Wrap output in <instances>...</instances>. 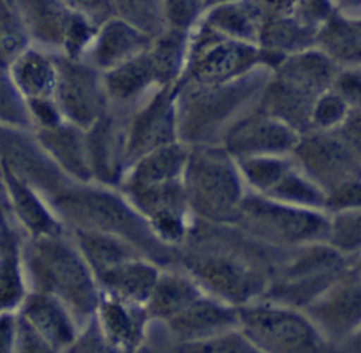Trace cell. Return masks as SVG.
<instances>
[{"mask_svg":"<svg viewBox=\"0 0 361 353\" xmlns=\"http://www.w3.org/2000/svg\"><path fill=\"white\" fill-rule=\"evenodd\" d=\"M334 2L336 5V8L340 11L357 8V6L361 5V0H334Z\"/></svg>","mask_w":361,"mask_h":353,"instance_id":"45","label":"cell"},{"mask_svg":"<svg viewBox=\"0 0 361 353\" xmlns=\"http://www.w3.org/2000/svg\"><path fill=\"white\" fill-rule=\"evenodd\" d=\"M104 86L109 99L131 101L152 86H159L157 72L149 49L103 73Z\"/></svg>","mask_w":361,"mask_h":353,"instance_id":"21","label":"cell"},{"mask_svg":"<svg viewBox=\"0 0 361 353\" xmlns=\"http://www.w3.org/2000/svg\"><path fill=\"white\" fill-rule=\"evenodd\" d=\"M207 11L206 0H162L165 27L192 32Z\"/></svg>","mask_w":361,"mask_h":353,"instance_id":"37","label":"cell"},{"mask_svg":"<svg viewBox=\"0 0 361 353\" xmlns=\"http://www.w3.org/2000/svg\"><path fill=\"white\" fill-rule=\"evenodd\" d=\"M6 175V184L11 192L14 207L19 213L20 220H24L25 226L39 235H54L58 230L56 223L51 220L50 215L45 212V209L35 194L30 192L25 185L19 182V179L14 178L10 171Z\"/></svg>","mask_w":361,"mask_h":353,"instance_id":"30","label":"cell"},{"mask_svg":"<svg viewBox=\"0 0 361 353\" xmlns=\"http://www.w3.org/2000/svg\"><path fill=\"white\" fill-rule=\"evenodd\" d=\"M265 197L285 202V204L305 209H326V192L316 185L310 178L300 176L293 168L285 175Z\"/></svg>","mask_w":361,"mask_h":353,"instance_id":"28","label":"cell"},{"mask_svg":"<svg viewBox=\"0 0 361 353\" xmlns=\"http://www.w3.org/2000/svg\"><path fill=\"white\" fill-rule=\"evenodd\" d=\"M326 209L332 212L349 209H361V181L352 179L349 182H344L334 192H330L326 198Z\"/></svg>","mask_w":361,"mask_h":353,"instance_id":"41","label":"cell"},{"mask_svg":"<svg viewBox=\"0 0 361 353\" xmlns=\"http://www.w3.org/2000/svg\"><path fill=\"white\" fill-rule=\"evenodd\" d=\"M332 89L349 104L350 111L361 109V66L340 67Z\"/></svg>","mask_w":361,"mask_h":353,"instance_id":"39","label":"cell"},{"mask_svg":"<svg viewBox=\"0 0 361 353\" xmlns=\"http://www.w3.org/2000/svg\"><path fill=\"white\" fill-rule=\"evenodd\" d=\"M228 2H235V0H206V6L207 10L212 8L215 5H221V4H228Z\"/></svg>","mask_w":361,"mask_h":353,"instance_id":"46","label":"cell"},{"mask_svg":"<svg viewBox=\"0 0 361 353\" xmlns=\"http://www.w3.org/2000/svg\"><path fill=\"white\" fill-rule=\"evenodd\" d=\"M262 69L265 67L224 85L176 82L178 126H183V131L189 134L187 139H197L200 134L234 116L237 109L245 106L254 97H260L268 80L262 77Z\"/></svg>","mask_w":361,"mask_h":353,"instance_id":"4","label":"cell"},{"mask_svg":"<svg viewBox=\"0 0 361 353\" xmlns=\"http://www.w3.org/2000/svg\"><path fill=\"white\" fill-rule=\"evenodd\" d=\"M350 114L349 104L332 87L322 92L314 101L312 126L318 131H332L340 128ZM312 130V131H313Z\"/></svg>","mask_w":361,"mask_h":353,"instance_id":"36","label":"cell"},{"mask_svg":"<svg viewBox=\"0 0 361 353\" xmlns=\"http://www.w3.org/2000/svg\"><path fill=\"white\" fill-rule=\"evenodd\" d=\"M201 20L232 39L257 44L262 19L250 0L215 5Z\"/></svg>","mask_w":361,"mask_h":353,"instance_id":"23","label":"cell"},{"mask_svg":"<svg viewBox=\"0 0 361 353\" xmlns=\"http://www.w3.org/2000/svg\"><path fill=\"white\" fill-rule=\"evenodd\" d=\"M262 20L293 14L298 0H250Z\"/></svg>","mask_w":361,"mask_h":353,"instance_id":"43","label":"cell"},{"mask_svg":"<svg viewBox=\"0 0 361 353\" xmlns=\"http://www.w3.org/2000/svg\"><path fill=\"white\" fill-rule=\"evenodd\" d=\"M318 97L299 82L281 73L269 72L267 85L257 100V108L302 136L313 130L312 114Z\"/></svg>","mask_w":361,"mask_h":353,"instance_id":"15","label":"cell"},{"mask_svg":"<svg viewBox=\"0 0 361 353\" xmlns=\"http://www.w3.org/2000/svg\"><path fill=\"white\" fill-rule=\"evenodd\" d=\"M14 321L11 316H0V352H8L13 345Z\"/></svg>","mask_w":361,"mask_h":353,"instance_id":"44","label":"cell"},{"mask_svg":"<svg viewBox=\"0 0 361 353\" xmlns=\"http://www.w3.org/2000/svg\"><path fill=\"white\" fill-rule=\"evenodd\" d=\"M238 327L259 350L316 352L326 344L310 318L269 300L238 308Z\"/></svg>","mask_w":361,"mask_h":353,"instance_id":"5","label":"cell"},{"mask_svg":"<svg viewBox=\"0 0 361 353\" xmlns=\"http://www.w3.org/2000/svg\"><path fill=\"white\" fill-rule=\"evenodd\" d=\"M66 2L97 25L118 14L116 0H66Z\"/></svg>","mask_w":361,"mask_h":353,"instance_id":"42","label":"cell"},{"mask_svg":"<svg viewBox=\"0 0 361 353\" xmlns=\"http://www.w3.org/2000/svg\"><path fill=\"white\" fill-rule=\"evenodd\" d=\"M237 223L246 234L273 247L327 242L330 221L319 210L296 207L263 197L243 198Z\"/></svg>","mask_w":361,"mask_h":353,"instance_id":"2","label":"cell"},{"mask_svg":"<svg viewBox=\"0 0 361 353\" xmlns=\"http://www.w3.org/2000/svg\"><path fill=\"white\" fill-rule=\"evenodd\" d=\"M58 86L55 100L61 114L77 126H94L106 111L109 95L99 69L82 59L56 58Z\"/></svg>","mask_w":361,"mask_h":353,"instance_id":"8","label":"cell"},{"mask_svg":"<svg viewBox=\"0 0 361 353\" xmlns=\"http://www.w3.org/2000/svg\"><path fill=\"white\" fill-rule=\"evenodd\" d=\"M24 316L51 347L66 345L73 340L72 322L54 297L33 296L25 305Z\"/></svg>","mask_w":361,"mask_h":353,"instance_id":"25","label":"cell"},{"mask_svg":"<svg viewBox=\"0 0 361 353\" xmlns=\"http://www.w3.org/2000/svg\"><path fill=\"white\" fill-rule=\"evenodd\" d=\"M81 244L89 260L100 273L118 265V263L135 259V254L130 247L104 235L81 234Z\"/></svg>","mask_w":361,"mask_h":353,"instance_id":"34","label":"cell"},{"mask_svg":"<svg viewBox=\"0 0 361 353\" xmlns=\"http://www.w3.org/2000/svg\"><path fill=\"white\" fill-rule=\"evenodd\" d=\"M22 285L18 268V254L13 240H6L0 249V308H8L19 302Z\"/></svg>","mask_w":361,"mask_h":353,"instance_id":"35","label":"cell"},{"mask_svg":"<svg viewBox=\"0 0 361 353\" xmlns=\"http://www.w3.org/2000/svg\"><path fill=\"white\" fill-rule=\"evenodd\" d=\"M100 275L112 295L130 304L148 302L159 279L156 268L135 259L104 269Z\"/></svg>","mask_w":361,"mask_h":353,"instance_id":"22","label":"cell"},{"mask_svg":"<svg viewBox=\"0 0 361 353\" xmlns=\"http://www.w3.org/2000/svg\"><path fill=\"white\" fill-rule=\"evenodd\" d=\"M340 66L318 47H312L288 55L273 72L281 73L299 85L310 89L316 95L329 91L334 85Z\"/></svg>","mask_w":361,"mask_h":353,"instance_id":"20","label":"cell"},{"mask_svg":"<svg viewBox=\"0 0 361 353\" xmlns=\"http://www.w3.org/2000/svg\"><path fill=\"white\" fill-rule=\"evenodd\" d=\"M30 41L63 50L78 59L86 54L97 33V24L75 11L66 0H11Z\"/></svg>","mask_w":361,"mask_h":353,"instance_id":"6","label":"cell"},{"mask_svg":"<svg viewBox=\"0 0 361 353\" xmlns=\"http://www.w3.org/2000/svg\"><path fill=\"white\" fill-rule=\"evenodd\" d=\"M0 120L8 123H27L28 120L27 101L8 75H0Z\"/></svg>","mask_w":361,"mask_h":353,"instance_id":"38","label":"cell"},{"mask_svg":"<svg viewBox=\"0 0 361 353\" xmlns=\"http://www.w3.org/2000/svg\"><path fill=\"white\" fill-rule=\"evenodd\" d=\"M238 168L254 189L265 194L291 170V162L276 156H251L238 159Z\"/></svg>","mask_w":361,"mask_h":353,"instance_id":"31","label":"cell"},{"mask_svg":"<svg viewBox=\"0 0 361 353\" xmlns=\"http://www.w3.org/2000/svg\"><path fill=\"white\" fill-rule=\"evenodd\" d=\"M178 132V87L164 86L147 106L135 116L130 140L128 157H142L153 149L173 144Z\"/></svg>","mask_w":361,"mask_h":353,"instance_id":"13","label":"cell"},{"mask_svg":"<svg viewBox=\"0 0 361 353\" xmlns=\"http://www.w3.org/2000/svg\"><path fill=\"white\" fill-rule=\"evenodd\" d=\"M197 285L183 275L169 274L157 279L153 295L148 300V310L153 316L170 319L200 297Z\"/></svg>","mask_w":361,"mask_h":353,"instance_id":"26","label":"cell"},{"mask_svg":"<svg viewBox=\"0 0 361 353\" xmlns=\"http://www.w3.org/2000/svg\"><path fill=\"white\" fill-rule=\"evenodd\" d=\"M300 134L257 106L232 123L226 134V151L238 159L251 156H281L293 153Z\"/></svg>","mask_w":361,"mask_h":353,"instance_id":"12","label":"cell"},{"mask_svg":"<svg viewBox=\"0 0 361 353\" xmlns=\"http://www.w3.org/2000/svg\"><path fill=\"white\" fill-rule=\"evenodd\" d=\"M360 151L343 134L313 130L300 136L293 149L308 178L329 194L344 182L358 178Z\"/></svg>","mask_w":361,"mask_h":353,"instance_id":"7","label":"cell"},{"mask_svg":"<svg viewBox=\"0 0 361 353\" xmlns=\"http://www.w3.org/2000/svg\"><path fill=\"white\" fill-rule=\"evenodd\" d=\"M169 322L178 336L189 342H195L226 333L237 327L238 310L200 296L183 311L170 318Z\"/></svg>","mask_w":361,"mask_h":353,"instance_id":"17","label":"cell"},{"mask_svg":"<svg viewBox=\"0 0 361 353\" xmlns=\"http://www.w3.org/2000/svg\"><path fill=\"white\" fill-rule=\"evenodd\" d=\"M338 8L334 0H298L293 14L304 24L318 28L336 13Z\"/></svg>","mask_w":361,"mask_h":353,"instance_id":"40","label":"cell"},{"mask_svg":"<svg viewBox=\"0 0 361 353\" xmlns=\"http://www.w3.org/2000/svg\"><path fill=\"white\" fill-rule=\"evenodd\" d=\"M260 67H265V63L257 44L232 39L201 20L190 32L185 69L178 82L224 85Z\"/></svg>","mask_w":361,"mask_h":353,"instance_id":"1","label":"cell"},{"mask_svg":"<svg viewBox=\"0 0 361 353\" xmlns=\"http://www.w3.org/2000/svg\"><path fill=\"white\" fill-rule=\"evenodd\" d=\"M42 139L45 145L54 151V154L73 175L86 176V163L82 161L85 147H82L77 132L71 128H63L58 125L54 128H45Z\"/></svg>","mask_w":361,"mask_h":353,"instance_id":"32","label":"cell"},{"mask_svg":"<svg viewBox=\"0 0 361 353\" xmlns=\"http://www.w3.org/2000/svg\"><path fill=\"white\" fill-rule=\"evenodd\" d=\"M327 242L341 254L361 251V209H349L335 212L330 221Z\"/></svg>","mask_w":361,"mask_h":353,"instance_id":"33","label":"cell"},{"mask_svg":"<svg viewBox=\"0 0 361 353\" xmlns=\"http://www.w3.org/2000/svg\"><path fill=\"white\" fill-rule=\"evenodd\" d=\"M33 268L45 291L63 297L77 311H92L97 302L94 283L86 266L71 249L59 243H39L35 249Z\"/></svg>","mask_w":361,"mask_h":353,"instance_id":"10","label":"cell"},{"mask_svg":"<svg viewBox=\"0 0 361 353\" xmlns=\"http://www.w3.org/2000/svg\"><path fill=\"white\" fill-rule=\"evenodd\" d=\"M153 39L154 36L147 33L145 30L116 14L97 28L94 39L86 51L87 63L104 73L144 54L152 47Z\"/></svg>","mask_w":361,"mask_h":353,"instance_id":"14","label":"cell"},{"mask_svg":"<svg viewBox=\"0 0 361 353\" xmlns=\"http://www.w3.org/2000/svg\"><path fill=\"white\" fill-rule=\"evenodd\" d=\"M316 47L340 67L361 66V25L343 11L334 13L318 30Z\"/></svg>","mask_w":361,"mask_h":353,"instance_id":"19","label":"cell"},{"mask_svg":"<svg viewBox=\"0 0 361 353\" xmlns=\"http://www.w3.org/2000/svg\"><path fill=\"white\" fill-rule=\"evenodd\" d=\"M189 151L176 144L153 149L140 157L131 176L130 189L175 181L185 170Z\"/></svg>","mask_w":361,"mask_h":353,"instance_id":"24","label":"cell"},{"mask_svg":"<svg viewBox=\"0 0 361 353\" xmlns=\"http://www.w3.org/2000/svg\"><path fill=\"white\" fill-rule=\"evenodd\" d=\"M61 204L73 218H80L90 226L125 237L156 257L165 255L156 242L154 230L116 197L106 193H80L64 198Z\"/></svg>","mask_w":361,"mask_h":353,"instance_id":"9","label":"cell"},{"mask_svg":"<svg viewBox=\"0 0 361 353\" xmlns=\"http://www.w3.org/2000/svg\"><path fill=\"white\" fill-rule=\"evenodd\" d=\"M6 72L25 101L55 99L58 86L56 58L28 47L19 58L14 59Z\"/></svg>","mask_w":361,"mask_h":353,"instance_id":"18","label":"cell"},{"mask_svg":"<svg viewBox=\"0 0 361 353\" xmlns=\"http://www.w3.org/2000/svg\"><path fill=\"white\" fill-rule=\"evenodd\" d=\"M307 316L312 319L322 337L329 341H348L361 328V279L345 273L332 287L307 306Z\"/></svg>","mask_w":361,"mask_h":353,"instance_id":"11","label":"cell"},{"mask_svg":"<svg viewBox=\"0 0 361 353\" xmlns=\"http://www.w3.org/2000/svg\"><path fill=\"white\" fill-rule=\"evenodd\" d=\"M102 321L112 341L123 347H135L142 340L144 316L135 308H130L117 300L102 305Z\"/></svg>","mask_w":361,"mask_h":353,"instance_id":"27","label":"cell"},{"mask_svg":"<svg viewBox=\"0 0 361 353\" xmlns=\"http://www.w3.org/2000/svg\"><path fill=\"white\" fill-rule=\"evenodd\" d=\"M318 28L300 22L295 14L262 20L257 46L263 51V63L273 72L285 58L316 47Z\"/></svg>","mask_w":361,"mask_h":353,"instance_id":"16","label":"cell"},{"mask_svg":"<svg viewBox=\"0 0 361 353\" xmlns=\"http://www.w3.org/2000/svg\"><path fill=\"white\" fill-rule=\"evenodd\" d=\"M184 171L187 202L198 213L216 223L237 221L243 193L228 151L201 148L189 153Z\"/></svg>","mask_w":361,"mask_h":353,"instance_id":"3","label":"cell"},{"mask_svg":"<svg viewBox=\"0 0 361 353\" xmlns=\"http://www.w3.org/2000/svg\"><path fill=\"white\" fill-rule=\"evenodd\" d=\"M30 47V37L11 0H0V72Z\"/></svg>","mask_w":361,"mask_h":353,"instance_id":"29","label":"cell"}]
</instances>
